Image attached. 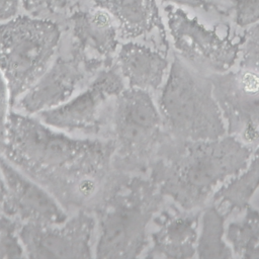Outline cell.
<instances>
[{
    "mask_svg": "<svg viewBox=\"0 0 259 259\" xmlns=\"http://www.w3.org/2000/svg\"><path fill=\"white\" fill-rule=\"evenodd\" d=\"M109 139L75 138L34 115L9 113L1 156L41 185L70 215L95 214L130 175L115 168Z\"/></svg>",
    "mask_w": 259,
    "mask_h": 259,
    "instance_id": "1",
    "label": "cell"
},
{
    "mask_svg": "<svg viewBox=\"0 0 259 259\" xmlns=\"http://www.w3.org/2000/svg\"><path fill=\"white\" fill-rule=\"evenodd\" d=\"M253 149L233 136L184 141L167 135L148 173L165 198L201 210L213 193L247 164Z\"/></svg>",
    "mask_w": 259,
    "mask_h": 259,
    "instance_id": "2",
    "label": "cell"
},
{
    "mask_svg": "<svg viewBox=\"0 0 259 259\" xmlns=\"http://www.w3.org/2000/svg\"><path fill=\"white\" fill-rule=\"evenodd\" d=\"M165 199L149 175H131L124 185L94 214V257H140L149 243V226Z\"/></svg>",
    "mask_w": 259,
    "mask_h": 259,
    "instance_id": "3",
    "label": "cell"
},
{
    "mask_svg": "<svg viewBox=\"0 0 259 259\" xmlns=\"http://www.w3.org/2000/svg\"><path fill=\"white\" fill-rule=\"evenodd\" d=\"M157 105L164 131L171 138L203 141L227 135L209 76L195 71L178 56L160 88Z\"/></svg>",
    "mask_w": 259,
    "mask_h": 259,
    "instance_id": "4",
    "label": "cell"
},
{
    "mask_svg": "<svg viewBox=\"0 0 259 259\" xmlns=\"http://www.w3.org/2000/svg\"><path fill=\"white\" fill-rule=\"evenodd\" d=\"M166 137L152 93L125 87L112 100L103 138L114 146L116 169L128 175L147 173Z\"/></svg>",
    "mask_w": 259,
    "mask_h": 259,
    "instance_id": "5",
    "label": "cell"
},
{
    "mask_svg": "<svg viewBox=\"0 0 259 259\" xmlns=\"http://www.w3.org/2000/svg\"><path fill=\"white\" fill-rule=\"evenodd\" d=\"M62 35L61 23L28 14L0 22V72L11 106L49 69L59 52Z\"/></svg>",
    "mask_w": 259,
    "mask_h": 259,
    "instance_id": "6",
    "label": "cell"
},
{
    "mask_svg": "<svg viewBox=\"0 0 259 259\" xmlns=\"http://www.w3.org/2000/svg\"><path fill=\"white\" fill-rule=\"evenodd\" d=\"M125 88L115 63L100 70L90 83L63 104L38 112L46 124L89 138H103L112 100Z\"/></svg>",
    "mask_w": 259,
    "mask_h": 259,
    "instance_id": "7",
    "label": "cell"
},
{
    "mask_svg": "<svg viewBox=\"0 0 259 259\" xmlns=\"http://www.w3.org/2000/svg\"><path fill=\"white\" fill-rule=\"evenodd\" d=\"M173 47L184 63L210 76L232 69L239 59V42L206 28L196 18L174 5L165 8Z\"/></svg>",
    "mask_w": 259,
    "mask_h": 259,
    "instance_id": "8",
    "label": "cell"
},
{
    "mask_svg": "<svg viewBox=\"0 0 259 259\" xmlns=\"http://www.w3.org/2000/svg\"><path fill=\"white\" fill-rule=\"evenodd\" d=\"M103 67L85 58L69 44L58 52L39 80L12 106L14 111L34 115L68 101L84 89Z\"/></svg>",
    "mask_w": 259,
    "mask_h": 259,
    "instance_id": "9",
    "label": "cell"
},
{
    "mask_svg": "<svg viewBox=\"0 0 259 259\" xmlns=\"http://www.w3.org/2000/svg\"><path fill=\"white\" fill-rule=\"evenodd\" d=\"M209 78L227 134L254 150L259 145V74L239 67Z\"/></svg>",
    "mask_w": 259,
    "mask_h": 259,
    "instance_id": "10",
    "label": "cell"
},
{
    "mask_svg": "<svg viewBox=\"0 0 259 259\" xmlns=\"http://www.w3.org/2000/svg\"><path fill=\"white\" fill-rule=\"evenodd\" d=\"M18 234L28 258H92L96 218L78 211L61 224H20Z\"/></svg>",
    "mask_w": 259,
    "mask_h": 259,
    "instance_id": "11",
    "label": "cell"
},
{
    "mask_svg": "<svg viewBox=\"0 0 259 259\" xmlns=\"http://www.w3.org/2000/svg\"><path fill=\"white\" fill-rule=\"evenodd\" d=\"M0 169L6 188L4 214L19 224L55 225L68 219L69 214L41 185L1 155Z\"/></svg>",
    "mask_w": 259,
    "mask_h": 259,
    "instance_id": "12",
    "label": "cell"
},
{
    "mask_svg": "<svg viewBox=\"0 0 259 259\" xmlns=\"http://www.w3.org/2000/svg\"><path fill=\"white\" fill-rule=\"evenodd\" d=\"M69 45L103 68L114 63L119 32L114 18L105 9L93 6L75 10L66 20Z\"/></svg>",
    "mask_w": 259,
    "mask_h": 259,
    "instance_id": "13",
    "label": "cell"
},
{
    "mask_svg": "<svg viewBox=\"0 0 259 259\" xmlns=\"http://www.w3.org/2000/svg\"><path fill=\"white\" fill-rule=\"evenodd\" d=\"M201 210H186L174 205L162 206L153 219L155 230L145 250L147 258H192Z\"/></svg>",
    "mask_w": 259,
    "mask_h": 259,
    "instance_id": "14",
    "label": "cell"
},
{
    "mask_svg": "<svg viewBox=\"0 0 259 259\" xmlns=\"http://www.w3.org/2000/svg\"><path fill=\"white\" fill-rule=\"evenodd\" d=\"M114 63L127 87L150 93L160 90L170 67L164 53L133 40L118 47Z\"/></svg>",
    "mask_w": 259,
    "mask_h": 259,
    "instance_id": "15",
    "label": "cell"
},
{
    "mask_svg": "<svg viewBox=\"0 0 259 259\" xmlns=\"http://www.w3.org/2000/svg\"><path fill=\"white\" fill-rule=\"evenodd\" d=\"M114 18L119 37L137 39L153 31L164 32V24L156 0H91Z\"/></svg>",
    "mask_w": 259,
    "mask_h": 259,
    "instance_id": "16",
    "label": "cell"
},
{
    "mask_svg": "<svg viewBox=\"0 0 259 259\" xmlns=\"http://www.w3.org/2000/svg\"><path fill=\"white\" fill-rule=\"evenodd\" d=\"M259 187V145L254 148L246 166L224 183L212 195L210 202L230 214L243 210Z\"/></svg>",
    "mask_w": 259,
    "mask_h": 259,
    "instance_id": "17",
    "label": "cell"
},
{
    "mask_svg": "<svg viewBox=\"0 0 259 259\" xmlns=\"http://www.w3.org/2000/svg\"><path fill=\"white\" fill-rule=\"evenodd\" d=\"M228 213L210 202L205 205L199 217V228L196 242V256L199 258H231L233 252L226 234Z\"/></svg>",
    "mask_w": 259,
    "mask_h": 259,
    "instance_id": "18",
    "label": "cell"
},
{
    "mask_svg": "<svg viewBox=\"0 0 259 259\" xmlns=\"http://www.w3.org/2000/svg\"><path fill=\"white\" fill-rule=\"evenodd\" d=\"M237 220L226 227V240L233 256L259 258V210L247 205Z\"/></svg>",
    "mask_w": 259,
    "mask_h": 259,
    "instance_id": "19",
    "label": "cell"
},
{
    "mask_svg": "<svg viewBox=\"0 0 259 259\" xmlns=\"http://www.w3.org/2000/svg\"><path fill=\"white\" fill-rule=\"evenodd\" d=\"M82 0H21V6L28 15L55 20L62 25L80 8Z\"/></svg>",
    "mask_w": 259,
    "mask_h": 259,
    "instance_id": "20",
    "label": "cell"
},
{
    "mask_svg": "<svg viewBox=\"0 0 259 259\" xmlns=\"http://www.w3.org/2000/svg\"><path fill=\"white\" fill-rule=\"evenodd\" d=\"M20 224L6 214H0V258L25 257L19 238Z\"/></svg>",
    "mask_w": 259,
    "mask_h": 259,
    "instance_id": "21",
    "label": "cell"
},
{
    "mask_svg": "<svg viewBox=\"0 0 259 259\" xmlns=\"http://www.w3.org/2000/svg\"><path fill=\"white\" fill-rule=\"evenodd\" d=\"M239 67L259 74V22L249 26L239 41Z\"/></svg>",
    "mask_w": 259,
    "mask_h": 259,
    "instance_id": "22",
    "label": "cell"
},
{
    "mask_svg": "<svg viewBox=\"0 0 259 259\" xmlns=\"http://www.w3.org/2000/svg\"><path fill=\"white\" fill-rule=\"evenodd\" d=\"M234 19L238 26L246 27L259 22V0H232Z\"/></svg>",
    "mask_w": 259,
    "mask_h": 259,
    "instance_id": "23",
    "label": "cell"
},
{
    "mask_svg": "<svg viewBox=\"0 0 259 259\" xmlns=\"http://www.w3.org/2000/svg\"><path fill=\"white\" fill-rule=\"evenodd\" d=\"M9 106L10 98L8 87L3 75L0 72V155L6 137L8 116L10 113Z\"/></svg>",
    "mask_w": 259,
    "mask_h": 259,
    "instance_id": "24",
    "label": "cell"
},
{
    "mask_svg": "<svg viewBox=\"0 0 259 259\" xmlns=\"http://www.w3.org/2000/svg\"><path fill=\"white\" fill-rule=\"evenodd\" d=\"M21 0H0V22L17 15Z\"/></svg>",
    "mask_w": 259,
    "mask_h": 259,
    "instance_id": "25",
    "label": "cell"
},
{
    "mask_svg": "<svg viewBox=\"0 0 259 259\" xmlns=\"http://www.w3.org/2000/svg\"><path fill=\"white\" fill-rule=\"evenodd\" d=\"M164 2H170L176 4L178 6H186L193 9H202L205 11H209L211 5L206 0H162Z\"/></svg>",
    "mask_w": 259,
    "mask_h": 259,
    "instance_id": "26",
    "label": "cell"
},
{
    "mask_svg": "<svg viewBox=\"0 0 259 259\" xmlns=\"http://www.w3.org/2000/svg\"><path fill=\"white\" fill-rule=\"evenodd\" d=\"M5 197H6V188H5V183H4V179L2 176V172L0 169V214H3Z\"/></svg>",
    "mask_w": 259,
    "mask_h": 259,
    "instance_id": "27",
    "label": "cell"
}]
</instances>
